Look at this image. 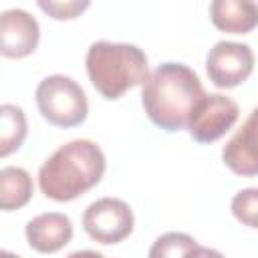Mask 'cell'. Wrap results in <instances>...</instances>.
Segmentation results:
<instances>
[{"instance_id":"cell-1","label":"cell","mask_w":258,"mask_h":258,"mask_svg":"<svg viewBox=\"0 0 258 258\" xmlns=\"http://www.w3.org/2000/svg\"><path fill=\"white\" fill-rule=\"evenodd\" d=\"M206 91L200 77L181 62H163L147 75L141 105L153 125L175 133L187 129L189 117Z\"/></svg>"},{"instance_id":"cell-2","label":"cell","mask_w":258,"mask_h":258,"mask_svg":"<svg viewBox=\"0 0 258 258\" xmlns=\"http://www.w3.org/2000/svg\"><path fill=\"white\" fill-rule=\"evenodd\" d=\"M107 161L103 149L91 139L60 145L38 169L40 191L52 202H73L95 187Z\"/></svg>"},{"instance_id":"cell-3","label":"cell","mask_w":258,"mask_h":258,"mask_svg":"<svg viewBox=\"0 0 258 258\" xmlns=\"http://www.w3.org/2000/svg\"><path fill=\"white\" fill-rule=\"evenodd\" d=\"M87 75L93 87L109 101L123 97L129 89L143 85L147 79V54L129 42L97 40L89 46Z\"/></svg>"},{"instance_id":"cell-4","label":"cell","mask_w":258,"mask_h":258,"mask_svg":"<svg viewBox=\"0 0 258 258\" xmlns=\"http://www.w3.org/2000/svg\"><path fill=\"white\" fill-rule=\"evenodd\" d=\"M40 115L54 127H77L89 115V101L83 87L64 75H50L36 87Z\"/></svg>"},{"instance_id":"cell-5","label":"cell","mask_w":258,"mask_h":258,"mask_svg":"<svg viewBox=\"0 0 258 258\" xmlns=\"http://www.w3.org/2000/svg\"><path fill=\"white\" fill-rule=\"evenodd\" d=\"M135 226L133 210L117 198H101L93 202L83 214V228L87 236L103 246L123 242Z\"/></svg>"},{"instance_id":"cell-6","label":"cell","mask_w":258,"mask_h":258,"mask_svg":"<svg viewBox=\"0 0 258 258\" xmlns=\"http://www.w3.org/2000/svg\"><path fill=\"white\" fill-rule=\"evenodd\" d=\"M206 71L218 89H234L252 75L254 52L248 44L220 40L206 56Z\"/></svg>"},{"instance_id":"cell-7","label":"cell","mask_w":258,"mask_h":258,"mask_svg":"<svg viewBox=\"0 0 258 258\" xmlns=\"http://www.w3.org/2000/svg\"><path fill=\"white\" fill-rule=\"evenodd\" d=\"M240 109L234 99L220 93L204 95L189 117L187 131L198 143H214L234 127Z\"/></svg>"},{"instance_id":"cell-8","label":"cell","mask_w":258,"mask_h":258,"mask_svg":"<svg viewBox=\"0 0 258 258\" xmlns=\"http://www.w3.org/2000/svg\"><path fill=\"white\" fill-rule=\"evenodd\" d=\"M0 52L6 58L32 54L40 40V26L32 14L20 8L4 10L0 16Z\"/></svg>"},{"instance_id":"cell-9","label":"cell","mask_w":258,"mask_h":258,"mask_svg":"<svg viewBox=\"0 0 258 258\" xmlns=\"http://www.w3.org/2000/svg\"><path fill=\"white\" fill-rule=\"evenodd\" d=\"M222 159L230 171L242 177L258 175V107L246 117L242 127L222 149Z\"/></svg>"},{"instance_id":"cell-10","label":"cell","mask_w":258,"mask_h":258,"mask_svg":"<svg viewBox=\"0 0 258 258\" xmlns=\"http://www.w3.org/2000/svg\"><path fill=\"white\" fill-rule=\"evenodd\" d=\"M26 242L40 254H52L73 240V222L60 212H46L34 216L26 228Z\"/></svg>"},{"instance_id":"cell-11","label":"cell","mask_w":258,"mask_h":258,"mask_svg":"<svg viewBox=\"0 0 258 258\" xmlns=\"http://www.w3.org/2000/svg\"><path fill=\"white\" fill-rule=\"evenodd\" d=\"M212 24L228 34H248L258 26L256 0H212Z\"/></svg>"},{"instance_id":"cell-12","label":"cell","mask_w":258,"mask_h":258,"mask_svg":"<svg viewBox=\"0 0 258 258\" xmlns=\"http://www.w3.org/2000/svg\"><path fill=\"white\" fill-rule=\"evenodd\" d=\"M34 194L30 173L22 167H2L0 171V210L2 212H12L20 210L30 202Z\"/></svg>"},{"instance_id":"cell-13","label":"cell","mask_w":258,"mask_h":258,"mask_svg":"<svg viewBox=\"0 0 258 258\" xmlns=\"http://www.w3.org/2000/svg\"><path fill=\"white\" fill-rule=\"evenodd\" d=\"M26 115L18 105L4 103L0 107V155L8 157L26 139Z\"/></svg>"},{"instance_id":"cell-14","label":"cell","mask_w":258,"mask_h":258,"mask_svg":"<svg viewBox=\"0 0 258 258\" xmlns=\"http://www.w3.org/2000/svg\"><path fill=\"white\" fill-rule=\"evenodd\" d=\"M210 250L198 248V242L183 234V232H167L163 236H159L151 250L149 256L151 258H161V256H191V254H208Z\"/></svg>"},{"instance_id":"cell-15","label":"cell","mask_w":258,"mask_h":258,"mask_svg":"<svg viewBox=\"0 0 258 258\" xmlns=\"http://www.w3.org/2000/svg\"><path fill=\"white\" fill-rule=\"evenodd\" d=\"M232 214L240 224L258 228V187H246L238 191L232 198Z\"/></svg>"},{"instance_id":"cell-16","label":"cell","mask_w":258,"mask_h":258,"mask_svg":"<svg viewBox=\"0 0 258 258\" xmlns=\"http://www.w3.org/2000/svg\"><path fill=\"white\" fill-rule=\"evenodd\" d=\"M38 8L54 20H75L91 4V0H36Z\"/></svg>"}]
</instances>
